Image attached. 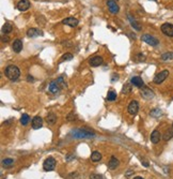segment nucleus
I'll return each mask as SVG.
<instances>
[{
    "label": "nucleus",
    "instance_id": "obj_10",
    "mask_svg": "<svg viewBox=\"0 0 173 179\" xmlns=\"http://www.w3.org/2000/svg\"><path fill=\"white\" fill-rule=\"evenodd\" d=\"M103 62H104V59H103L102 56H93L91 59L89 60V63L91 67H98V66H102Z\"/></svg>",
    "mask_w": 173,
    "mask_h": 179
},
{
    "label": "nucleus",
    "instance_id": "obj_25",
    "mask_svg": "<svg viewBox=\"0 0 173 179\" xmlns=\"http://www.w3.org/2000/svg\"><path fill=\"white\" fill-rule=\"evenodd\" d=\"M173 137V129H168L163 134V140H169Z\"/></svg>",
    "mask_w": 173,
    "mask_h": 179
},
{
    "label": "nucleus",
    "instance_id": "obj_28",
    "mask_svg": "<svg viewBox=\"0 0 173 179\" xmlns=\"http://www.w3.org/2000/svg\"><path fill=\"white\" fill-rule=\"evenodd\" d=\"M131 91V85L129 84V83H126V84L123 86V88H122V93L127 95V93H129Z\"/></svg>",
    "mask_w": 173,
    "mask_h": 179
},
{
    "label": "nucleus",
    "instance_id": "obj_4",
    "mask_svg": "<svg viewBox=\"0 0 173 179\" xmlns=\"http://www.w3.org/2000/svg\"><path fill=\"white\" fill-rule=\"evenodd\" d=\"M141 40L143 42H145L146 44L151 46H157L159 44V41L156 39L155 37H153L151 35H143L141 37Z\"/></svg>",
    "mask_w": 173,
    "mask_h": 179
},
{
    "label": "nucleus",
    "instance_id": "obj_17",
    "mask_svg": "<svg viewBox=\"0 0 173 179\" xmlns=\"http://www.w3.org/2000/svg\"><path fill=\"white\" fill-rule=\"evenodd\" d=\"M131 83L134 86H136V87H144V83H143V79H142L140 76H134V77L131 79Z\"/></svg>",
    "mask_w": 173,
    "mask_h": 179
},
{
    "label": "nucleus",
    "instance_id": "obj_22",
    "mask_svg": "<svg viewBox=\"0 0 173 179\" xmlns=\"http://www.w3.org/2000/svg\"><path fill=\"white\" fill-rule=\"evenodd\" d=\"M2 33H5V35H8V33H10L12 30H13V26H12V24L11 23H5V24L2 26Z\"/></svg>",
    "mask_w": 173,
    "mask_h": 179
},
{
    "label": "nucleus",
    "instance_id": "obj_39",
    "mask_svg": "<svg viewBox=\"0 0 173 179\" xmlns=\"http://www.w3.org/2000/svg\"><path fill=\"white\" fill-rule=\"evenodd\" d=\"M73 159H75L74 156H67V157H66V160H67V161H72Z\"/></svg>",
    "mask_w": 173,
    "mask_h": 179
},
{
    "label": "nucleus",
    "instance_id": "obj_8",
    "mask_svg": "<svg viewBox=\"0 0 173 179\" xmlns=\"http://www.w3.org/2000/svg\"><path fill=\"white\" fill-rule=\"evenodd\" d=\"M107 6H108V9H109L110 13H112V14L119 13L120 8H119V6H118L117 2H116L114 0H108V1H107Z\"/></svg>",
    "mask_w": 173,
    "mask_h": 179
},
{
    "label": "nucleus",
    "instance_id": "obj_7",
    "mask_svg": "<svg viewBox=\"0 0 173 179\" xmlns=\"http://www.w3.org/2000/svg\"><path fill=\"white\" fill-rule=\"evenodd\" d=\"M127 111L131 116H136V115L138 114V112H139V103H138L136 100L131 101V103L128 104Z\"/></svg>",
    "mask_w": 173,
    "mask_h": 179
},
{
    "label": "nucleus",
    "instance_id": "obj_15",
    "mask_svg": "<svg viewBox=\"0 0 173 179\" xmlns=\"http://www.w3.org/2000/svg\"><path fill=\"white\" fill-rule=\"evenodd\" d=\"M12 48L15 53H21L23 49V41L21 39H16L12 44Z\"/></svg>",
    "mask_w": 173,
    "mask_h": 179
},
{
    "label": "nucleus",
    "instance_id": "obj_41",
    "mask_svg": "<svg viewBox=\"0 0 173 179\" xmlns=\"http://www.w3.org/2000/svg\"><path fill=\"white\" fill-rule=\"evenodd\" d=\"M114 1H118V0H114Z\"/></svg>",
    "mask_w": 173,
    "mask_h": 179
},
{
    "label": "nucleus",
    "instance_id": "obj_34",
    "mask_svg": "<svg viewBox=\"0 0 173 179\" xmlns=\"http://www.w3.org/2000/svg\"><path fill=\"white\" fill-rule=\"evenodd\" d=\"M90 179H106V178H105V176L99 175V174H92V175H90Z\"/></svg>",
    "mask_w": 173,
    "mask_h": 179
},
{
    "label": "nucleus",
    "instance_id": "obj_13",
    "mask_svg": "<svg viewBox=\"0 0 173 179\" xmlns=\"http://www.w3.org/2000/svg\"><path fill=\"white\" fill-rule=\"evenodd\" d=\"M42 126H43V119L40 116H36L32 119V128H33L34 130L41 129Z\"/></svg>",
    "mask_w": 173,
    "mask_h": 179
},
{
    "label": "nucleus",
    "instance_id": "obj_21",
    "mask_svg": "<svg viewBox=\"0 0 173 179\" xmlns=\"http://www.w3.org/2000/svg\"><path fill=\"white\" fill-rule=\"evenodd\" d=\"M46 121H47L48 124L53 126V124H55L57 121V116L53 114V113H49V114L46 116Z\"/></svg>",
    "mask_w": 173,
    "mask_h": 179
},
{
    "label": "nucleus",
    "instance_id": "obj_12",
    "mask_svg": "<svg viewBox=\"0 0 173 179\" xmlns=\"http://www.w3.org/2000/svg\"><path fill=\"white\" fill-rule=\"evenodd\" d=\"M78 23H79L78 19L75 17H66L62 21V24L67 25V26H70V27H76L78 25Z\"/></svg>",
    "mask_w": 173,
    "mask_h": 179
},
{
    "label": "nucleus",
    "instance_id": "obj_27",
    "mask_svg": "<svg viewBox=\"0 0 173 179\" xmlns=\"http://www.w3.org/2000/svg\"><path fill=\"white\" fill-rule=\"evenodd\" d=\"M29 121H30V117H29V115H27V114H23V116H21V123L23 124V126H27L29 123Z\"/></svg>",
    "mask_w": 173,
    "mask_h": 179
},
{
    "label": "nucleus",
    "instance_id": "obj_24",
    "mask_svg": "<svg viewBox=\"0 0 173 179\" xmlns=\"http://www.w3.org/2000/svg\"><path fill=\"white\" fill-rule=\"evenodd\" d=\"M150 115L152 117H154V118H158V117H160L163 115V112H161V109H154L151 111Z\"/></svg>",
    "mask_w": 173,
    "mask_h": 179
},
{
    "label": "nucleus",
    "instance_id": "obj_40",
    "mask_svg": "<svg viewBox=\"0 0 173 179\" xmlns=\"http://www.w3.org/2000/svg\"><path fill=\"white\" fill-rule=\"evenodd\" d=\"M134 179H144V178H142V177H139V176H137V177H135Z\"/></svg>",
    "mask_w": 173,
    "mask_h": 179
},
{
    "label": "nucleus",
    "instance_id": "obj_26",
    "mask_svg": "<svg viewBox=\"0 0 173 179\" xmlns=\"http://www.w3.org/2000/svg\"><path fill=\"white\" fill-rule=\"evenodd\" d=\"M161 60L163 61H168V60H173V53L172 52H168L161 55Z\"/></svg>",
    "mask_w": 173,
    "mask_h": 179
},
{
    "label": "nucleus",
    "instance_id": "obj_30",
    "mask_svg": "<svg viewBox=\"0 0 173 179\" xmlns=\"http://www.w3.org/2000/svg\"><path fill=\"white\" fill-rule=\"evenodd\" d=\"M73 54L71 53H66V54H64L63 56H62V58L60 59V62H63V61H67V60H72L73 59Z\"/></svg>",
    "mask_w": 173,
    "mask_h": 179
},
{
    "label": "nucleus",
    "instance_id": "obj_35",
    "mask_svg": "<svg viewBox=\"0 0 173 179\" xmlns=\"http://www.w3.org/2000/svg\"><path fill=\"white\" fill-rule=\"evenodd\" d=\"M137 60L138 61H144L145 60V56L143 55V54H141V53H139V54H137Z\"/></svg>",
    "mask_w": 173,
    "mask_h": 179
},
{
    "label": "nucleus",
    "instance_id": "obj_9",
    "mask_svg": "<svg viewBox=\"0 0 173 179\" xmlns=\"http://www.w3.org/2000/svg\"><path fill=\"white\" fill-rule=\"evenodd\" d=\"M141 95H142V98H144L146 99V100H151V99H153L154 97H155V95H154V92L150 89L148 87H143L141 89Z\"/></svg>",
    "mask_w": 173,
    "mask_h": 179
},
{
    "label": "nucleus",
    "instance_id": "obj_1",
    "mask_svg": "<svg viewBox=\"0 0 173 179\" xmlns=\"http://www.w3.org/2000/svg\"><path fill=\"white\" fill-rule=\"evenodd\" d=\"M4 74L10 81L14 82L18 79V77L21 76V70L16 66H9V67L5 68Z\"/></svg>",
    "mask_w": 173,
    "mask_h": 179
},
{
    "label": "nucleus",
    "instance_id": "obj_16",
    "mask_svg": "<svg viewBox=\"0 0 173 179\" xmlns=\"http://www.w3.org/2000/svg\"><path fill=\"white\" fill-rule=\"evenodd\" d=\"M27 35L29 38H36V37H40V35H43V32L40 30V29L36 28H30L27 31Z\"/></svg>",
    "mask_w": 173,
    "mask_h": 179
},
{
    "label": "nucleus",
    "instance_id": "obj_20",
    "mask_svg": "<svg viewBox=\"0 0 173 179\" xmlns=\"http://www.w3.org/2000/svg\"><path fill=\"white\" fill-rule=\"evenodd\" d=\"M119 164H120V162H119V160H118L116 157H111V159L109 160V162H108V167H109L110 169H116L119 166Z\"/></svg>",
    "mask_w": 173,
    "mask_h": 179
},
{
    "label": "nucleus",
    "instance_id": "obj_38",
    "mask_svg": "<svg viewBox=\"0 0 173 179\" xmlns=\"http://www.w3.org/2000/svg\"><path fill=\"white\" fill-rule=\"evenodd\" d=\"M141 163H142L143 165H144L145 167H148V163L146 161H144V159H141Z\"/></svg>",
    "mask_w": 173,
    "mask_h": 179
},
{
    "label": "nucleus",
    "instance_id": "obj_18",
    "mask_svg": "<svg viewBox=\"0 0 173 179\" xmlns=\"http://www.w3.org/2000/svg\"><path fill=\"white\" fill-rule=\"evenodd\" d=\"M127 17H128V21H129V23H131V27H133L135 30H137V31H140V30H141V26H140V24H139V23H138V21H136V19H135L133 16H131V15L128 14Z\"/></svg>",
    "mask_w": 173,
    "mask_h": 179
},
{
    "label": "nucleus",
    "instance_id": "obj_37",
    "mask_svg": "<svg viewBox=\"0 0 173 179\" xmlns=\"http://www.w3.org/2000/svg\"><path fill=\"white\" fill-rule=\"evenodd\" d=\"M1 39H2V42H9V37H8V35H5V37H2V38H1Z\"/></svg>",
    "mask_w": 173,
    "mask_h": 179
},
{
    "label": "nucleus",
    "instance_id": "obj_2",
    "mask_svg": "<svg viewBox=\"0 0 173 179\" xmlns=\"http://www.w3.org/2000/svg\"><path fill=\"white\" fill-rule=\"evenodd\" d=\"M71 135L75 138H90L94 136V133H91V131L85 129H75L71 132Z\"/></svg>",
    "mask_w": 173,
    "mask_h": 179
},
{
    "label": "nucleus",
    "instance_id": "obj_14",
    "mask_svg": "<svg viewBox=\"0 0 173 179\" xmlns=\"http://www.w3.org/2000/svg\"><path fill=\"white\" fill-rule=\"evenodd\" d=\"M60 84L58 83V81H53L49 84V87H48V90H49L51 93H57V92L60 91Z\"/></svg>",
    "mask_w": 173,
    "mask_h": 179
},
{
    "label": "nucleus",
    "instance_id": "obj_36",
    "mask_svg": "<svg viewBox=\"0 0 173 179\" xmlns=\"http://www.w3.org/2000/svg\"><path fill=\"white\" fill-rule=\"evenodd\" d=\"M57 81H58V83L60 84L61 87H64V86H65V85H64V81H63V77H62V76H60V77L58 78Z\"/></svg>",
    "mask_w": 173,
    "mask_h": 179
},
{
    "label": "nucleus",
    "instance_id": "obj_29",
    "mask_svg": "<svg viewBox=\"0 0 173 179\" xmlns=\"http://www.w3.org/2000/svg\"><path fill=\"white\" fill-rule=\"evenodd\" d=\"M13 163H14V160L11 158H7V159H3V160H2V164H3L5 167H8V169H9Z\"/></svg>",
    "mask_w": 173,
    "mask_h": 179
},
{
    "label": "nucleus",
    "instance_id": "obj_33",
    "mask_svg": "<svg viewBox=\"0 0 173 179\" xmlns=\"http://www.w3.org/2000/svg\"><path fill=\"white\" fill-rule=\"evenodd\" d=\"M67 179H80V176H79L78 173L74 172V173H71L70 175L67 176Z\"/></svg>",
    "mask_w": 173,
    "mask_h": 179
},
{
    "label": "nucleus",
    "instance_id": "obj_42",
    "mask_svg": "<svg viewBox=\"0 0 173 179\" xmlns=\"http://www.w3.org/2000/svg\"><path fill=\"white\" fill-rule=\"evenodd\" d=\"M172 124H173V123H172Z\"/></svg>",
    "mask_w": 173,
    "mask_h": 179
},
{
    "label": "nucleus",
    "instance_id": "obj_19",
    "mask_svg": "<svg viewBox=\"0 0 173 179\" xmlns=\"http://www.w3.org/2000/svg\"><path fill=\"white\" fill-rule=\"evenodd\" d=\"M160 140V132L158 130H154L151 134V142L153 144H158Z\"/></svg>",
    "mask_w": 173,
    "mask_h": 179
},
{
    "label": "nucleus",
    "instance_id": "obj_31",
    "mask_svg": "<svg viewBox=\"0 0 173 179\" xmlns=\"http://www.w3.org/2000/svg\"><path fill=\"white\" fill-rule=\"evenodd\" d=\"M116 99H117V93L114 91H112V90H110L108 92V95H107V100L108 101H114Z\"/></svg>",
    "mask_w": 173,
    "mask_h": 179
},
{
    "label": "nucleus",
    "instance_id": "obj_23",
    "mask_svg": "<svg viewBox=\"0 0 173 179\" xmlns=\"http://www.w3.org/2000/svg\"><path fill=\"white\" fill-rule=\"evenodd\" d=\"M91 160L93 162H98L102 160V155L99 153L98 151H93L91 155Z\"/></svg>",
    "mask_w": 173,
    "mask_h": 179
},
{
    "label": "nucleus",
    "instance_id": "obj_6",
    "mask_svg": "<svg viewBox=\"0 0 173 179\" xmlns=\"http://www.w3.org/2000/svg\"><path fill=\"white\" fill-rule=\"evenodd\" d=\"M160 30L163 32V35H167V37H170V38H173V25L172 24H163L161 27H160Z\"/></svg>",
    "mask_w": 173,
    "mask_h": 179
},
{
    "label": "nucleus",
    "instance_id": "obj_5",
    "mask_svg": "<svg viewBox=\"0 0 173 179\" xmlns=\"http://www.w3.org/2000/svg\"><path fill=\"white\" fill-rule=\"evenodd\" d=\"M169 76V71L168 70H163L161 72H159L158 74H156L153 82L155 83V84H161L163 82H165L167 77Z\"/></svg>",
    "mask_w": 173,
    "mask_h": 179
},
{
    "label": "nucleus",
    "instance_id": "obj_3",
    "mask_svg": "<svg viewBox=\"0 0 173 179\" xmlns=\"http://www.w3.org/2000/svg\"><path fill=\"white\" fill-rule=\"evenodd\" d=\"M55 167H56V160H55L53 157L47 158L45 161H44V163H43V169H44V171H46V172H51V171L55 169Z\"/></svg>",
    "mask_w": 173,
    "mask_h": 179
},
{
    "label": "nucleus",
    "instance_id": "obj_11",
    "mask_svg": "<svg viewBox=\"0 0 173 179\" xmlns=\"http://www.w3.org/2000/svg\"><path fill=\"white\" fill-rule=\"evenodd\" d=\"M30 8V1L29 0H21L17 3V9L21 12H25Z\"/></svg>",
    "mask_w": 173,
    "mask_h": 179
},
{
    "label": "nucleus",
    "instance_id": "obj_32",
    "mask_svg": "<svg viewBox=\"0 0 173 179\" xmlns=\"http://www.w3.org/2000/svg\"><path fill=\"white\" fill-rule=\"evenodd\" d=\"M77 119V116H76V114L74 112H71L66 117V120L67 121H74V120Z\"/></svg>",
    "mask_w": 173,
    "mask_h": 179
}]
</instances>
